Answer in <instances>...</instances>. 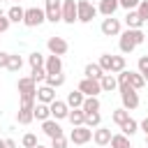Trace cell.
<instances>
[{
    "label": "cell",
    "instance_id": "obj_1",
    "mask_svg": "<svg viewBox=\"0 0 148 148\" xmlns=\"http://www.w3.org/2000/svg\"><path fill=\"white\" fill-rule=\"evenodd\" d=\"M143 39H146V35H143L141 30H132V28H127L125 32H120V42H118V46H120L123 53H132L139 44H143Z\"/></svg>",
    "mask_w": 148,
    "mask_h": 148
},
{
    "label": "cell",
    "instance_id": "obj_2",
    "mask_svg": "<svg viewBox=\"0 0 148 148\" xmlns=\"http://www.w3.org/2000/svg\"><path fill=\"white\" fill-rule=\"evenodd\" d=\"M118 90H120L123 109H125V111H134V109L139 106V92H136L134 88H130V83H123V86H118Z\"/></svg>",
    "mask_w": 148,
    "mask_h": 148
},
{
    "label": "cell",
    "instance_id": "obj_3",
    "mask_svg": "<svg viewBox=\"0 0 148 148\" xmlns=\"http://www.w3.org/2000/svg\"><path fill=\"white\" fill-rule=\"evenodd\" d=\"M44 16L51 23L62 21V0H44Z\"/></svg>",
    "mask_w": 148,
    "mask_h": 148
},
{
    "label": "cell",
    "instance_id": "obj_4",
    "mask_svg": "<svg viewBox=\"0 0 148 148\" xmlns=\"http://www.w3.org/2000/svg\"><path fill=\"white\" fill-rule=\"evenodd\" d=\"M95 14H97V9L92 7L90 0H79V2H76V21L90 23V21L95 18Z\"/></svg>",
    "mask_w": 148,
    "mask_h": 148
},
{
    "label": "cell",
    "instance_id": "obj_5",
    "mask_svg": "<svg viewBox=\"0 0 148 148\" xmlns=\"http://www.w3.org/2000/svg\"><path fill=\"white\" fill-rule=\"evenodd\" d=\"M44 21H46V16H44V9H39V7H30L23 14V25H28V28H37Z\"/></svg>",
    "mask_w": 148,
    "mask_h": 148
},
{
    "label": "cell",
    "instance_id": "obj_6",
    "mask_svg": "<svg viewBox=\"0 0 148 148\" xmlns=\"http://www.w3.org/2000/svg\"><path fill=\"white\" fill-rule=\"evenodd\" d=\"M90 139H92V130L86 127V125H79V127H74V130L69 132V141L76 143V146H83V143H88Z\"/></svg>",
    "mask_w": 148,
    "mask_h": 148
},
{
    "label": "cell",
    "instance_id": "obj_7",
    "mask_svg": "<svg viewBox=\"0 0 148 148\" xmlns=\"http://www.w3.org/2000/svg\"><path fill=\"white\" fill-rule=\"evenodd\" d=\"M79 90L83 92V97H97L102 92V86H99L97 79H83L79 83Z\"/></svg>",
    "mask_w": 148,
    "mask_h": 148
},
{
    "label": "cell",
    "instance_id": "obj_8",
    "mask_svg": "<svg viewBox=\"0 0 148 148\" xmlns=\"http://www.w3.org/2000/svg\"><path fill=\"white\" fill-rule=\"evenodd\" d=\"M18 92H21V97H35L37 99V83L30 76H21L18 79Z\"/></svg>",
    "mask_w": 148,
    "mask_h": 148
},
{
    "label": "cell",
    "instance_id": "obj_9",
    "mask_svg": "<svg viewBox=\"0 0 148 148\" xmlns=\"http://www.w3.org/2000/svg\"><path fill=\"white\" fill-rule=\"evenodd\" d=\"M44 69H46V76L62 74V58H60V56H46V60H44Z\"/></svg>",
    "mask_w": 148,
    "mask_h": 148
},
{
    "label": "cell",
    "instance_id": "obj_10",
    "mask_svg": "<svg viewBox=\"0 0 148 148\" xmlns=\"http://www.w3.org/2000/svg\"><path fill=\"white\" fill-rule=\"evenodd\" d=\"M46 46H49L51 56H65V53H67V49H69V44H67L62 37H49Z\"/></svg>",
    "mask_w": 148,
    "mask_h": 148
},
{
    "label": "cell",
    "instance_id": "obj_11",
    "mask_svg": "<svg viewBox=\"0 0 148 148\" xmlns=\"http://www.w3.org/2000/svg\"><path fill=\"white\" fill-rule=\"evenodd\" d=\"M102 32H104L106 37L120 35V21H118V18H113V16H106V18L102 21Z\"/></svg>",
    "mask_w": 148,
    "mask_h": 148
},
{
    "label": "cell",
    "instance_id": "obj_12",
    "mask_svg": "<svg viewBox=\"0 0 148 148\" xmlns=\"http://www.w3.org/2000/svg\"><path fill=\"white\" fill-rule=\"evenodd\" d=\"M49 109H51L53 120H62V118H67V113H69V106H67L65 102H60V99H53V102L49 104Z\"/></svg>",
    "mask_w": 148,
    "mask_h": 148
},
{
    "label": "cell",
    "instance_id": "obj_13",
    "mask_svg": "<svg viewBox=\"0 0 148 148\" xmlns=\"http://www.w3.org/2000/svg\"><path fill=\"white\" fill-rule=\"evenodd\" d=\"M42 130H44V134H46V136H51V139H58V136H65V134H62V127L58 125V120H51V118L42 123Z\"/></svg>",
    "mask_w": 148,
    "mask_h": 148
},
{
    "label": "cell",
    "instance_id": "obj_14",
    "mask_svg": "<svg viewBox=\"0 0 148 148\" xmlns=\"http://www.w3.org/2000/svg\"><path fill=\"white\" fill-rule=\"evenodd\" d=\"M111 136H113V134H111V130H109V127H97V130L92 132V141H95L99 148H102V146H109Z\"/></svg>",
    "mask_w": 148,
    "mask_h": 148
},
{
    "label": "cell",
    "instance_id": "obj_15",
    "mask_svg": "<svg viewBox=\"0 0 148 148\" xmlns=\"http://www.w3.org/2000/svg\"><path fill=\"white\" fill-rule=\"evenodd\" d=\"M62 21L65 23L76 21V2L74 0H62Z\"/></svg>",
    "mask_w": 148,
    "mask_h": 148
},
{
    "label": "cell",
    "instance_id": "obj_16",
    "mask_svg": "<svg viewBox=\"0 0 148 148\" xmlns=\"http://www.w3.org/2000/svg\"><path fill=\"white\" fill-rule=\"evenodd\" d=\"M53 99H56V90L53 88H49V86L37 88V102L39 104H51Z\"/></svg>",
    "mask_w": 148,
    "mask_h": 148
},
{
    "label": "cell",
    "instance_id": "obj_17",
    "mask_svg": "<svg viewBox=\"0 0 148 148\" xmlns=\"http://www.w3.org/2000/svg\"><path fill=\"white\" fill-rule=\"evenodd\" d=\"M118 7H120V5H118V0H102V2H99V7H97V12H99V14H104V16H113Z\"/></svg>",
    "mask_w": 148,
    "mask_h": 148
},
{
    "label": "cell",
    "instance_id": "obj_18",
    "mask_svg": "<svg viewBox=\"0 0 148 148\" xmlns=\"http://www.w3.org/2000/svg\"><path fill=\"white\" fill-rule=\"evenodd\" d=\"M23 14H25V9H23L21 5H14V7L7 9V18H9V23H23Z\"/></svg>",
    "mask_w": 148,
    "mask_h": 148
},
{
    "label": "cell",
    "instance_id": "obj_19",
    "mask_svg": "<svg viewBox=\"0 0 148 148\" xmlns=\"http://www.w3.org/2000/svg\"><path fill=\"white\" fill-rule=\"evenodd\" d=\"M125 23H127V28H132V30H141V25H143V18L132 9V12H127V16H125Z\"/></svg>",
    "mask_w": 148,
    "mask_h": 148
},
{
    "label": "cell",
    "instance_id": "obj_20",
    "mask_svg": "<svg viewBox=\"0 0 148 148\" xmlns=\"http://www.w3.org/2000/svg\"><path fill=\"white\" fill-rule=\"evenodd\" d=\"M83 74H86V79H97V81L104 76V72H102V67L97 62H88L86 69H83Z\"/></svg>",
    "mask_w": 148,
    "mask_h": 148
},
{
    "label": "cell",
    "instance_id": "obj_21",
    "mask_svg": "<svg viewBox=\"0 0 148 148\" xmlns=\"http://www.w3.org/2000/svg\"><path fill=\"white\" fill-rule=\"evenodd\" d=\"M83 99H86V97H83V92H81V90H72V92L67 95V102H65V104H67V106H72V109H81Z\"/></svg>",
    "mask_w": 148,
    "mask_h": 148
},
{
    "label": "cell",
    "instance_id": "obj_22",
    "mask_svg": "<svg viewBox=\"0 0 148 148\" xmlns=\"http://www.w3.org/2000/svg\"><path fill=\"white\" fill-rule=\"evenodd\" d=\"M32 116H35L37 120H42V123L49 120V118H51V109H49V104H39V102H37L35 109H32Z\"/></svg>",
    "mask_w": 148,
    "mask_h": 148
},
{
    "label": "cell",
    "instance_id": "obj_23",
    "mask_svg": "<svg viewBox=\"0 0 148 148\" xmlns=\"http://www.w3.org/2000/svg\"><path fill=\"white\" fill-rule=\"evenodd\" d=\"M127 83H130V88H134V90H141V88L146 86V81H143V76H141L139 72H127Z\"/></svg>",
    "mask_w": 148,
    "mask_h": 148
},
{
    "label": "cell",
    "instance_id": "obj_24",
    "mask_svg": "<svg viewBox=\"0 0 148 148\" xmlns=\"http://www.w3.org/2000/svg\"><path fill=\"white\" fill-rule=\"evenodd\" d=\"M81 111L83 113H97L99 111V99L97 97H86L83 104H81Z\"/></svg>",
    "mask_w": 148,
    "mask_h": 148
},
{
    "label": "cell",
    "instance_id": "obj_25",
    "mask_svg": "<svg viewBox=\"0 0 148 148\" xmlns=\"http://www.w3.org/2000/svg\"><path fill=\"white\" fill-rule=\"evenodd\" d=\"M99 86H102V90L111 92V90H116V88H118V81H116V76H113V74H104V76L99 79Z\"/></svg>",
    "mask_w": 148,
    "mask_h": 148
},
{
    "label": "cell",
    "instance_id": "obj_26",
    "mask_svg": "<svg viewBox=\"0 0 148 148\" xmlns=\"http://www.w3.org/2000/svg\"><path fill=\"white\" fill-rule=\"evenodd\" d=\"M67 118H69L72 127H79V125H83V120H86V113H83L81 109H72V111L67 113Z\"/></svg>",
    "mask_w": 148,
    "mask_h": 148
},
{
    "label": "cell",
    "instance_id": "obj_27",
    "mask_svg": "<svg viewBox=\"0 0 148 148\" xmlns=\"http://www.w3.org/2000/svg\"><path fill=\"white\" fill-rule=\"evenodd\" d=\"M109 146H111V148H132V146H130V139H127L125 134H113L111 141H109Z\"/></svg>",
    "mask_w": 148,
    "mask_h": 148
},
{
    "label": "cell",
    "instance_id": "obj_28",
    "mask_svg": "<svg viewBox=\"0 0 148 148\" xmlns=\"http://www.w3.org/2000/svg\"><path fill=\"white\" fill-rule=\"evenodd\" d=\"M120 130H123V134H125V136H132V134H136V130H139V123H136L134 118H127V120L120 125Z\"/></svg>",
    "mask_w": 148,
    "mask_h": 148
},
{
    "label": "cell",
    "instance_id": "obj_29",
    "mask_svg": "<svg viewBox=\"0 0 148 148\" xmlns=\"http://www.w3.org/2000/svg\"><path fill=\"white\" fill-rule=\"evenodd\" d=\"M16 120H18L21 125H30V123L35 120V116H32V109H18V113H16Z\"/></svg>",
    "mask_w": 148,
    "mask_h": 148
},
{
    "label": "cell",
    "instance_id": "obj_30",
    "mask_svg": "<svg viewBox=\"0 0 148 148\" xmlns=\"http://www.w3.org/2000/svg\"><path fill=\"white\" fill-rule=\"evenodd\" d=\"M44 60H46V58H44L39 51H32V53L28 56V62H30V67H32V69H37V67H44Z\"/></svg>",
    "mask_w": 148,
    "mask_h": 148
},
{
    "label": "cell",
    "instance_id": "obj_31",
    "mask_svg": "<svg viewBox=\"0 0 148 148\" xmlns=\"http://www.w3.org/2000/svg\"><path fill=\"white\" fill-rule=\"evenodd\" d=\"M125 69V58L123 56H111V74H120Z\"/></svg>",
    "mask_w": 148,
    "mask_h": 148
},
{
    "label": "cell",
    "instance_id": "obj_32",
    "mask_svg": "<svg viewBox=\"0 0 148 148\" xmlns=\"http://www.w3.org/2000/svg\"><path fill=\"white\" fill-rule=\"evenodd\" d=\"M21 67H23V58H21V56H12V53H9V62H7V69H9V72H18Z\"/></svg>",
    "mask_w": 148,
    "mask_h": 148
},
{
    "label": "cell",
    "instance_id": "obj_33",
    "mask_svg": "<svg viewBox=\"0 0 148 148\" xmlns=\"http://www.w3.org/2000/svg\"><path fill=\"white\" fill-rule=\"evenodd\" d=\"M99 123H102L99 111H97V113H86V120H83L86 127H99Z\"/></svg>",
    "mask_w": 148,
    "mask_h": 148
},
{
    "label": "cell",
    "instance_id": "obj_34",
    "mask_svg": "<svg viewBox=\"0 0 148 148\" xmlns=\"http://www.w3.org/2000/svg\"><path fill=\"white\" fill-rule=\"evenodd\" d=\"M97 65L102 67V72H104V74H111V53H102Z\"/></svg>",
    "mask_w": 148,
    "mask_h": 148
},
{
    "label": "cell",
    "instance_id": "obj_35",
    "mask_svg": "<svg viewBox=\"0 0 148 148\" xmlns=\"http://www.w3.org/2000/svg\"><path fill=\"white\" fill-rule=\"evenodd\" d=\"M62 83H65V74H56V76H46V86H49V88H53V90H56V88H60Z\"/></svg>",
    "mask_w": 148,
    "mask_h": 148
},
{
    "label": "cell",
    "instance_id": "obj_36",
    "mask_svg": "<svg viewBox=\"0 0 148 148\" xmlns=\"http://www.w3.org/2000/svg\"><path fill=\"white\" fill-rule=\"evenodd\" d=\"M111 118H113V123H116V125H123V123L130 118V111H125V109H116V111L111 113Z\"/></svg>",
    "mask_w": 148,
    "mask_h": 148
},
{
    "label": "cell",
    "instance_id": "obj_37",
    "mask_svg": "<svg viewBox=\"0 0 148 148\" xmlns=\"http://www.w3.org/2000/svg\"><path fill=\"white\" fill-rule=\"evenodd\" d=\"M139 74H141L143 81L148 83V56H141V58H139Z\"/></svg>",
    "mask_w": 148,
    "mask_h": 148
},
{
    "label": "cell",
    "instance_id": "obj_38",
    "mask_svg": "<svg viewBox=\"0 0 148 148\" xmlns=\"http://www.w3.org/2000/svg\"><path fill=\"white\" fill-rule=\"evenodd\" d=\"M30 79H32L35 83H39V81H46V69H44V67H37V69H32Z\"/></svg>",
    "mask_w": 148,
    "mask_h": 148
},
{
    "label": "cell",
    "instance_id": "obj_39",
    "mask_svg": "<svg viewBox=\"0 0 148 148\" xmlns=\"http://www.w3.org/2000/svg\"><path fill=\"white\" fill-rule=\"evenodd\" d=\"M37 143H39V141H37V136H35L32 132H28V134H23V146H25V148H35Z\"/></svg>",
    "mask_w": 148,
    "mask_h": 148
},
{
    "label": "cell",
    "instance_id": "obj_40",
    "mask_svg": "<svg viewBox=\"0 0 148 148\" xmlns=\"http://www.w3.org/2000/svg\"><path fill=\"white\" fill-rule=\"evenodd\" d=\"M136 14L143 18V23L148 21V0H141V2H139V7H136Z\"/></svg>",
    "mask_w": 148,
    "mask_h": 148
},
{
    "label": "cell",
    "instance_id": "obj_41",
    "mask_svg": "<svg viewBox=\"0 0 148 148\" xmlns=\"http://www.w3.org/2000/svg\"><path fill=\"white\" fill-rule=\"evenodd\" d=\"M139 2H141V0H118V5H120V7H125L127 12L136 9V7H139Z\"/></svg>",
    "mask_w": 148,
    "mask_h": 148
},
{
    "label": "cell",
    "instance_id": "obj_42",
    "mask_svg": "<svg viewBox=\"0 0 148 148\" xmlns=\"http://www.w3.org/2000/svg\"><path fill=\"white\" fill-rule=\"evenodd\" d=\"M51 148H67V139H65V136L51 139Z\"/></svg>",
    "mask_w": 148,
    "mask_h": 148
},
{
    "label": "cell",
    "instance_id": "obj_43",
    "mask_svg": "<svg viewBox=\"0 0 148 148\" xmlns=\"http://www.w3.org/2000/svg\"><path fill=\"white\" fill-rule=\"evenodd\" d=\"M7 30H9V18H7V14H0V35Z\"/></svg>",
    "mask_w": 148,
    "mask_h": 148
},
{
    "label": "cell",
    "instance_id": "obj_44",
    "mask_svg": "<svg viewBox=\"0 0 148 148\" xmlns=\"http://www.w3.org/2000/svg\"><path fill=\"white\" fill-rule=\"evenodd\" d=\"M0 148H16V143L12 139H0Z\"/></svg>",
    "mask_w": 148,
    "mask_h": 148
},
{
    "label": "cell",
    "instance_id": "obj_45",
    "mask_svg": "<svg viewBox=\"0 0 148 148\" xmlns=\"http://www.w3.org/2000/svg\"><path fill=\"white\" fill-rule=\"evenodd\" d=\"M7 62H9V53L0 51V67H7Z\"/></svg>",
    "mask_w": 148,
    "mask_h": 148
},
{
    "label": "cell",
    "instance_id": "obj_46",
    "mask_svg": "<svg viewBox=\"0 0 148 148\" xmlns=\"http://www.w3.org/2000/svg\"><path fill=\"white\" fill-rule=\"evenodd\" d=\"M141 130L148 134V118H143V120H141Z\"/></svg>",
    "mask_w": 148,
    "mask_h": 148
},
{
    "label": "cell",
    "instance_id": "obj_47",
    "mask_svg": "<svg viewBox=\"0 0 148 148\" xmlns=\"http://www.w3.org/2000/svg\"><path fill=\"white\" fill-rule=\"evenodd\" d=\"M35 148H46V146H39V143H37V146H35Z\"/></svg>",
    "mask_w": 148,
    "mask_h": 148
},
{
    "label": "cell",
    "instance_id": "obj_48",
    "mask_svg": "<svg viewBox=\"0 0 148 148\" xmlns=\"http://www.w3.org/2000/svg\"><path fill=\"white\" fill-rule=\"evenodd\" d=\"M146 143H148V134H146Z\"/></svg>",
    "mask_w": 148,
    "mask_h": 148
},
{
    "label": "cell",
    "instance_id": "obj_49",
    "mask_svg": "<svg viewBox=\"0 0 148 148\" xmlns=\"http://www.w3.org/2000/svg\"><path fill=\"white\" fill-rule=\"evenodd\" d=\"M102 148H109V146H102Z\"/></svg>",
    "mask_w": 148,
    "mask_h": 148
},
{
    "label": "cell",
    "instance_id": "obj_50",
    "mask_svg": "<svg viewBox=\"0 0 148 148\" xmlns=\"http://www.w3.org/2000/svg\"><path fill=\"white\" fill-rule=\"evenodd\" d=\"M16 2H21V0H16Z\"/></svg>",
    "mask_w": 148,
    "mask_h": 148
},
{
    "label": "cell",
    "instance_id": "obj_51",
    "mask_svg": "<svg viewBox=\"0 0 148 148\" xmlns=\"http://www.w3.org/2000/svg\"><path fill=\"white\" fill-rule=\"evenodd\" d=\"M0 2H2V0H0Z\"/></svg>",
    "mask_w": 148,
    "mask_h": 148
}]
</instances>
